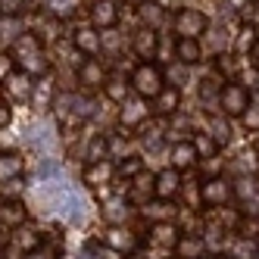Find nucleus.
I'll list each match as a JSON object with an SVG mask.
<instances>
[{
	"instance_id": "f257e3e1",
	"label": "nucleus",
	"mask_w": 259,
	"mask_h": 259,
	"mask_svg": "<svg viewBox=\"0 0 259 259\" xmlns=\"http://www.w3.org/2000/svg\"><path fill=\"white\" fill-rule=\"evenodd\" d=\"M13 66L25 72L28 78H44L47 75V53H44V41L38 38L34 31H25L19 41L13 44V53H10Z\"/></svg>"
},
{
	"instance_id": "f03ea898",
	"label": "nucleus",
	"mask_w": 259,
	"mask_h": 259,
	"mask_svg": "<svg viewBox=\"0 0 259 259\" xmlns=\"http://www.w3.org/2000/svg\"><path fill=\"white\" fill-rule=\"evenodd\" d=\"M128 84H132V91H135L138 97L153 100L159 91L165 88V75H162V69H159L153 60H141V63L132 69V78H128Z\"/></svg>"
},
{
	"instance_id": "7ed1b4c3",
	"label": "nucleus",
	"mask_w": 259,
	"mask_h": 259,
	"mask_svg": "<svg viewBox=\"0 0 259 259\" xmlns=\"http://www.w3.org/2000/svg\"><path fill=\"white\" fill-rule=\"evenodd\" d=\"M44 244H47V237L41 234V228H34L31 222H25V225H19V228H10V244H7V250L16 253L19 259H25L28 253L44 250Z\"/></svg>"
},
{
	"instance_id": "20e7f679",
	"label": "nucleus",
	"mask_w": 259,
	"mask_h": 259,
	"mask_svg": "<svg viewBox=\"0 0 259 259\" xmlns=\"http://www.w3.org/2000/svg\"><path fill=\"white\" fill-rule=\"evenodd\" d=\"M247 106H250V91L244 84H240V81H222V88H219V109H222V116L240 119Z\"/></svg>"
},
{
	"instance_id": "39448f33",
	"label": "nucleus",
	"mask_w": 259,
	"mask_h": 259,
	"mask_svg": "<svg viewBox=\"0 0 259 259\" xmlns=\"http://www.w3.org/2000/svg\"><path fill=\"white\" fill-rule=\"evenodd\" d=\"M206 28H209L206 13L194 10V7L178 10L175 19H172V31L178 34V38H194V41H200V34H206Z\"/></svg>"
},
{
	"instance_id": "423d86ee",
	"label": "nucleus",
	"mask_w": 259,
	"mask_h": 259,
	"mask_svg": "<svg viewBox=\"0 0 259 259\" xmlns=\"http://www.w3.org/2000/svg\"><path fill=\"white\" fill-rule=\"evenodd\" d=\"M231 197H234L231 194V181L225 175H209L206 181H200V203L203 206H209V209L225 206Z\"/></svg>"
},
{
	"instance_id": "0eeeda50",
	"label": "nucleus",
	"mask_w": 259,
	"mask_h": 259,
	"mask_svg": "<svg viewBox=\"0 0 259 259\" xmlns=\"http://www.w3.org/2000/svg\"><path fill=\"white\" fill-rule=\"evenodd\" d=\"M103 244H106L109 250H116V253H135V250L141 247V237L132 234L125 225H109L106 234H103Z\"/></svg>"
},
{
	"instance_id": "6e6552de",
	"label": "nucleus",
	"mask_w": 259,
	"mask_h": 259,
	"mask_svg": "<svg viewBox=\"0 0 259 259\" xmlns=\"http://www.w3.org/2000/svg\"><path fill=\"white\" fill-rule=\"evenodd\" d=\"M119 25V4L116 0H97L91 7V28L97 31H109Z\"/></svg>"
},
{
	"instance_id": "1a4fd4ad",
	"label": "nucleus",
	"mask_w": 259,
	"mask_h": 259,
	"mask_svg": "<svg viewBox=\"0 0 259 259\" xmlns=\"http://www.w3.org/2000/svg\"><path fill=\"white\" fill-rule=\"evenodd\" d=\"M181 194V172H175L172 165L153 175V197L156 200H175Z\"/></svg>"
},
{
	"instance_id": "9d476101",
	"label": "nucleus",
	"mask_w": 259,
	"mask_h": 259,
	"mask_svg": "<svg viewBox=\"0 0 259 259\" xmlns=\"http://www.w3.org/2000/svg\"><path fill=\"white\" fill-rule=\"evenodd\" d=\"M172 250H175V259H203L206 256V240L194 231H181L178 244Z\"/></svg>"
},
{
	"instance_id": "9b49d317",
	"label": "nucleus",
	"mask_w": 259,
	"mask_h": 259,
	"mask_svg": "<svg viewBox=\"0 0 259 259\" xmlns=\"http://www.w3.org/2000/svg\"><path fill=\"white\" fill-rule=\"evenodd\" d=\"M28 222L25 200H0V225L4 228H19Z\"/></svg>"
},
{
	"instance_id": "f8f14e48",
	"label": "nucleus",
	"mask_w": 259,
	"mask_h": 259,
	"mask_svg": "<svg viewBox=\"0 0 259 259\" xmlns=\"http://www.w3.org/2000/svg\"><path fill=\"white\" fill-rule=\"evenodd\" d=\"M169 159H172V169L175 172H188V169H194V165L200 162V156H197L191 141H175L172 150H169Z\"/></svg>"
},
{
	"instance_id": "ddd939ff",
	"label": "nucleus",
	"mask_w": 259,
	"mask_h": 259,
	"mask_svg": "<svg viewBox=\"0 0 259 259\" xmlns=\"http://www.w3.org/2000/svg\"><path fill=\"white\" fill-rule=\"evenodd\" d=\"M181 237V228L175 222H153L150 225V244L153 247H162V250H172Z\"/></svg>"
},
{
	"instance_id": "4468645a",
	"label": "nucleus",
	"mask_w": 259,
	"mask_h": 259,
	"mask_svg": "<svg viewBox=\"0 0 259 259\" xmlns=\"http://www.w3.org/2000/svg\"><path fill=\"white\" fill-rule=\"evenodd\" d=\"M72 47H75L78 53H84V57H97L100 47H103V34H97V28H78L75 34H72Z\"/></svg>"
},
{
	"instance_id": "2eb2a0df",
	"label": "nucleus",
	"mask_w": 259,
	"mask_h": 259,
	"mask_svg": "<svg viewBox=\"0 0 259 259\" xmlns=\"http://www.w3.org/2000/svg\"><path fill=\"white\" fill-rule=\"evenodd\" d=\"M178 106H181V91L175 84H165L159 94L153 97V109H150V113H156V116H175Z\"/></svg>"
},
{
	"instance_id": "dca6fc26",
	"label": "nucleus",
	"mask_w": 259,
	"mask_h": 259,
	"mask_svg": "<svg viewBox=\"0 0 259 259\" xmlns=\"http://www.w3.org/2000/svg\"><path fill=\"white\" fill-rule=\"evenodd\" d=\"M132 47L141 60H153L156 57V47H159V34L153 28H138L132 34Z\"/></svg>"
},
{
	"instance_id": "f3484780",
	"label": "nucleus",
	"mask_w": 259,
	"mask_h": 259,
	"mask_svg": "<svg viewBox=\"0 0 259 259\" xmlns=\"http://www.w3.org/2000/svg\"><path fill=\"white\" fill-rule=\"evenodd\" d=\"M78 81L84 84V88H100L103 91V84H106V72H103V66H100V60H81L78 63Z\"/></svg>"
},
{
	"instance_id": "a211bd4d",
	"label": "nucleus",
	"mask_w": 259,
	"mask_h": 259,
	"mask_svg": "<svg viewBox=\"0 0 259 259\" xmlns=\"http://www.w3.org/2000/svg\"><path fill=\"white\" fill-rule=\"evenodd\" d=\"M100 215L106 219V225H125L128 215H132V203L125 197H113V200H106L100 206Z\"/></svg>"
},
{
	"instance_id": "6ab92c4d",
	"label": "nucleus",
	"mask_w": 259,
	"mask_h": 259,
	"mask_svg": "<svg viewBox=\"0 0 259 259\" xmlns=\"http://www.w3.org/2000/svg\"><path fill=\"white\" fill-rule=\"evenodd\" d=\"M116 175V165L109 159H100V162H88L84 165V184H91V188H100V184H109V178Z\"/></svg>"
},
{
	"instance_id": "aec40b11",
	"label": "nucleus",
	"mask_w": 259,
	"mask_h": 259,
	"mask_svg": "<svg viewBox=\"0 0 259 259\" xmlns=\"http://www.w3.org/2000/svg\"><path fill=\"white\" fill-rule=\"evenodd\" d=\"M175 60L181 66H197L203 60V44L194 38H178L175 41Z\"/></svg>"
},
{
	"instance_id": "412c9836",
	"label": "nucleus",
	"mask_w": 259,
	"mask_h": 259,
	"mask_svg": "<svg viewBox=\"0 0 259 259\" xmlns=\"http://www.w3.org/2000/svg\"><path fill=\"white\" fill-rule=\"evenodd\" d=\"M4 88H7V97H13V100H28V94H31V78L25 75V72L13 69L10 75L4 78Z\"/></svg>"
},
{
	"instance_id": "4be33fe9",
	"label": "nucleus",
	"mask_w": 259,
	"mask_h": 259,
	"mask_svg": "<svg viewBox=\"0 0 259 259\" xmlns=\"http://www.w3.org/2000/svg\"><path fill=\"white\" fill-rule=\"evenodd\" d=\"M147 116H150V109H147V100H144V97H138V100L128 97V100L122 103V125H125V128L141 125Z\"/></svg>"
},
{
	"instance_id": "5701e85b",
	"label": "nucleus",
	"mask_w": 259,
	"mask_h": 259,
	"mask_svg": "<svg viewBox=\"0 0 259 259\" xmlns=\"http://www.w3.org/2000/svg\"><path fill=\"white\" fill-rule=\"evenodd\" d=\"M138 16H141V22H144V28H159L169 16H165V7L162 4H156V0H144V4L138 7Z\"/></svg>"
},
{
	"instance_id": "b1692460",
	"label": "nucleus",
	"mask_w": 259,
	"mask_h": 259,
	"mask_svg": "<svg viewBox=\"0 0 259 259\" xmlns=\"http://www.w3.org/2000/svg\"><path fill=\"white\" fill-rule=\"evenodd\" d=\"M22 172H25V156H22V153H16V150L0 153V181L19 178Z\"/></svg>"
},
{
	"instance_id": "393cba45",
	"label": "nucleus",
	"mask_w": 259,
	"mask_h": 259,
	"mask_svg": "<svg viewBox=\"0 0 259 259\" xmlns=\"http://www.w3.org/2000/svg\"><path fill=\"white\" fill-rule=\"evenodd\" d=\"M175 215L178 209L172 206V200H156L144 206V219H150V222H175Z\"/></svg>"
},
{
	"instance_id": "a878e982",
	"label": "nucleus",
	"mask_w": 259,
	"mask_h": 259,
	"mask_svg": "<svg viewBox=\"0 0 259 259\" xmlns=\"http://www.w3.org/2000/svg\"><path fill=\"white\" fill-rule=\"evenodd\" d=\"M191 144H194V150H197V156L200 159H215L219 156V144H215V138L209 135V132H197L194 138H191Z\"/></svg>"
},
{
	"instance_id": "bb28decb",
	"label": "nucleus",
	"mask_w": 259,
	"mask_h": 259,
	"mask_svg": "<svg viewBox=\"0 0 259 259\" xmlns=\"http://www.w3.org/2000/svg\"><path fill=\"white\" fill-rule=\"evenodd\" d=\"M209 135L215 138V144L222 147V144H228V138H231V125H228V116H222V113H212L209 116Z\"/></svg>"
},
{
	"instance_id": "cd10ccee",
	"label": "nucleus",
	"mask_w": 259,
	"mask_h": 259,
	"mask_svg": "<svg viewBox=\"0 0 259 259\" xmlns=\"http://www.w3.org/2000/svg\"><path fill=\"white\" fill-rule=\"evenodd\" d=\"M106 156H109V141H106L103 135H94V138H91V144H88L84 159H88V162H100V159H106Z\"/></svg>"
},
{
	"instance_id": "c85d7f7f",
	"label": "nucleus",
	"mask_w": 259,
	"mask_h": 259,
	"mask_svg": "<svg viewBox=\"0 0 259 259\" xmlns=\"http://www.w3.org/2000/svg\"><path fill=\"white\" fill-rule=\"evenodd\" d=\"M138 194L141 197H153V175H135V184L128 188V203L132 200H138Z\"/></svg>"
},
{
	"instance_id": "c756f323",
	"label": "nucleus",
	"mask_w": 259,
	"mask_h": 259,
	"mask_svg": "<svg viewBox=\"0 0 259 259\" xmlns=\"http://www.w3.org/2000/svg\"><path fill=\"white\" fill-rule=\"evenodd\" d=\"M128 91H132V84H125L119 78H106V84H103V94L113 103H125L128 100Z\"/></svg>"
},
{
	"instance_id": "7c9ffc66",
	"label": "nucleus",
	"mask_w": 259,
	"mask_h": 259,
	"mask_svg": "<svg viewBox=\"0 0 259 259\" xmlns=\"http://www.w3.org/2000/svg\"><path fill=\"white\" fill-rule=\"evenodd\" d=\"M144 172V159L141 156H128V159H122L119 162V175L128 181V178H135V175H141Z\"/></svg>"
},
{
	"instance_id": "2f4dec72",
	"label": "nucleus",
	"mask_w": 259,
	"mask_h": 259,
	"mask_svg": "<svg viewBox=\"0 0 259 259\" xmlns=\"http://www.w3.org/2000/svg\"><path fill=\"white\" fill-rule=\"evenodd\" d=\"M25 7H28V0H0V16H22L25 13Z\"/></svg>"
},
{
	"instance_id": "473e14b6",
	"label": "nucleus",
	"mask_w": 259,
	"mask_h": 259,
	"mask_svg": "<svg viewBox=\"0 0 259 259\" xmlns=\"http://www.w3.org/2000/svg\"><path fill=\"white\" fill-rule=\"evenodd\" d=\"M240 119H244V128H247L250 135L259 132V106H256V103H250V106L244 109V116H240Z\"/></svg>"
},
{
	"instance_id": "72a5a7b5",
	"label": "nucleus",
	"mask_w": 259,
	"mask_h": 259,
	"mask_svg": "<svg viewBox=\"0 0 259 259\" xmlns=\"http://www.w3.org/2000/svg\"><path fill=\"white\" fill-rule=\"evenodd\" d=\"M13 119V109H10V100L4 97V94H0V128H4L7 122Z\"/></svg>"
},
{
	"instance_id": "f704fd0d",
	"label": "nucleus",
	"mask_w": 259,
	"mask_h": 259,
	"mask_svg": "<svg viewBox=\"0 0 259 259\" xmlns=\"http://www.w3.org/2000/svg\"><path fill=\"white\" fill-rule=\"evenodd\" d=\"M94 256H97V259H119V256H122V253H116V250H109V247H106V244H103V247H100V250H94Z\"/></svg>"
},
{
	"instance_id": "c9c22d12",
	"label": "nucleus",
	"mask_w": 259,
	"mask_h": 259,
	"mask_svg": "<svg viewBox=\"0 0 259 259\" xmlns=\"http://www.w3.org/2000/svg\"><path fill=\"white\" fill-rule=\"evenodd\" d=\"M13 69H16V66H13V60H10V57H0V78H7Z\"/></svg>"
},
{
	"instance_id": "e433bc0d",
	"label": "nucleus",
	"mask_w": 259,
	"mask_h": 259,
	"mask_svg": "<svg viewBox=\"0 0 259 259\" xmlns=\"http://www.w3.org/2000/svg\"><path fill=\"white\" fill-rule=\"evenodd\" d=\"M247 53H250V66H253V69H259V38H256V44H253Z\"/></svg>"
},
{
	"instance_id": "4c0bfd02",
	"label": "nucleus",
	"mask_w": 259,
	"mask_h": 259,
	"mask_svg": "<svg viewBox=\"0 0 259 259\" xmlns=\"http://www.w3.org/2000/svg\"><path fill=\"white\" fill-rule=\"evenodd\" d=\"M7 244H10V231L0 225V259H4V250H7Z\"/></svg>"
},
{
	"instance_id": "58836bf2",
	"label": "nucleus",
	"mask_w": 259,
	"mask_h": 259,
	"mask_svg": "<svg viewBox=\"0 0 259 259\" xmlns=\"http://www.w3.org/2000/svg\"><path fill=\"white\" fill-rule=\"evenodd\" d=\"M128 259H150L147 253H141V250H135V253H128Z\"/></svg>"
},
{
	"instance_id": "ea45409f",
	"label": "nucleus",
	"mask_w": 259,
	"mask_h": 259,
	"mask_svg": "<svg viewBox=\"0 0 259 259\" xmlns=\"http://www.w3.org/2000/svg\"><path fill=\"white\" fill-rule=\"evenodd\" d=\"M25 259H50V256H47V253H41V250H38V253H28V256H25Z\"/></svg>"
},
{
	"instance_id": "a19ab883",
	"label": "nucleus",
	"mask_w": 259,
	"mask_h": 259,
	"mask_svg": "<svg viewBox=\"0 0 259 259\" xmlns=\"http://www.w3.org/2000/svg\"><path fill=\"white\" fill-rule=\"evenodd\" d=\"M209 259H234L231 253H215V256H209Z\"/></svg>"
},
{
	"instance_id": "79ce46f5",
	"label": "nucleus",
	"mask_w": 259,
	"mask_h": 259,
	"mask_svg": "<svg viewBox=\"0 0 259 259\" xmlns=\"http://www.w3.org/2000/svg\"><path fill=\"white\" fill-rule=\"evenodd\" d=\"M256 250H259V237H256Z\"/></svg>"
},
{
	"instance_id": "37998d69",
	"label": "nucleus",
	"mask_w": 259,
	"mask_h": 259,
	"mask_svg": "<svg viewBox=\"0 0 259 259\" xmlns=\"http://www.w3.org/2000/svg\"><path fill=\"white\" fill-rule=\"evenodd\" d=\"M203 259H206V256H203Z\"/></svg>"
}]
</instances>
